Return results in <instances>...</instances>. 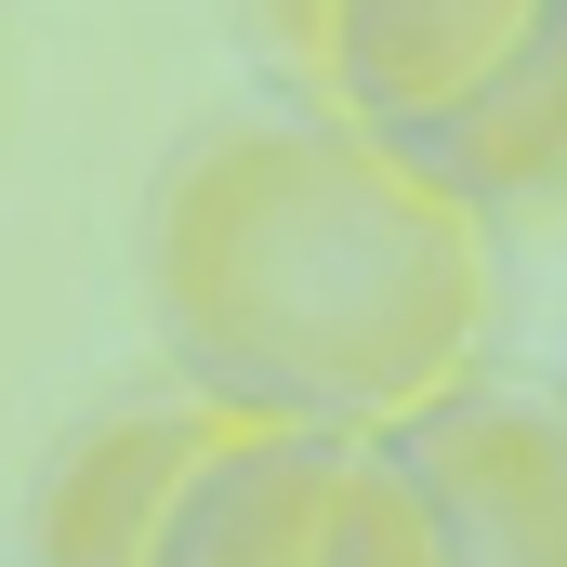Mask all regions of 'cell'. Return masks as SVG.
Masks as SVG:
<instances>
[{
  "instance_id": "277c9868",
  "label": "cell",
  "mask_w": 567,
  "mask_h": 567,
  "mask_svg": "<svg viewBox=\"0 0 567 567\" xmlns=\"http://www.w3.org/2000/svg\"><path fill=\"white\" fill-rule=\"evenodd\" d=\"M528 27H542V0H317V80H303V106H330L357 133H423Z\"/></svg>"
},
{
  "instance_id": "5b68a950",
  "label": "cell",
  "mask_w": 567,
  "mask_h": 567,
  "mask_svg": "<svg viewBox=\"0 0 567 567\" xmlns=\"http://www.w3.org/2000/svg\"><path fill=\"white\" fill-rule=\"evenodd\" d=\"M212 410H225V396H145V410L80 423L53 462H40V488H27L13 567H145V528H158L185 449L212 435Z\"/></svg>"
},
{
  "instance_id": "7a4b0ae2",
  "label": "cell",
  "mask_w": 567,
  "mask_h": 567,
  "mask_svg": "<svg viewBox=\"0 0 567 567\" xmlns=\"http://www.w3.org/2000/svg\"><path fill=\"white\" fill-rule=\"evenodd\" d=\"M396 462L423 475L449 567H567V396L475 370L396 423Z\"/></svg>"
},
{
  "instance_id": "3957f363",
  "label": "cell",
  "mask_w": 567,
  "mask_h": 567,
  "mask_svg": "<svg viewBox=\"0 0 567 567\" xmlns=\"http://www.w3.org/2000/svg\"><path fill=\"white\" fill-rule=\"evenodd\" d=\"M343 502V435L330 423H278V410H212V435L185 449L145 567H317Z\"/></svg>"
},
{
  "instance_id": "ba28073f",
  "label": "cell",
  "mask_w": 567,
  "mask_h": 567,
  "mask_svg": "<svg viewBox=\"0 0 567 567\" xmlns=\"http://www.w3.org/2000/svg\"><path fill=\"white\" fill-rule=\"evenodd\" d=\"M238 27H251V53H265V93L303 106V80H317V0H238Z\"/></svg>"
},
{
  "instance_id": "8992f818",
  "label": "cell",
  "mask_w": 567,
  "mask_h": 567,
  "mask_svg": "<svg viewBox=\"0 0 567 567\" xmlns=\"http://www.w3.org/2000/svg\"><path fill=\"white\" fill-rule=\"evenodd\" d=\"M410 158H423L435 185H462L488 225L502 212H555L567 198V0H542V27L449 106V120H423V133H396Z\"/></svg>"
},
{
  "instance_id": "52a82bcc",
  "label": "cell",
  "mask_w": 567,
  "mask_h": 567,
  "mask_svg": "<svg viewBox=\"0 0 567 567\" xmlns=\"http://www.w3.org/2000/svg\"><path fill=\"white\" fill-rule=\"evenodd\" d=\"M317 567H449L435 502H423V475L396 462V435H343V502H330Z\"/></svg>"
},
{
  "instance_id": "6da1fadb",
  "label": "cell",
  "mask_w": 567,
  "mask_h": 567,
  "mask_svg": "<svg viewBox=\"0 0 567 567\" xmlns=\"http://www.w3.org/2000/svg\"><path fill=\"white\" fill-rule=\"evenodd\" d=\"M145 290L185 396L396 435L488 370L502 225L396 133L330 106H225L145 185Z\"/></svg>"
}]
</instances>
